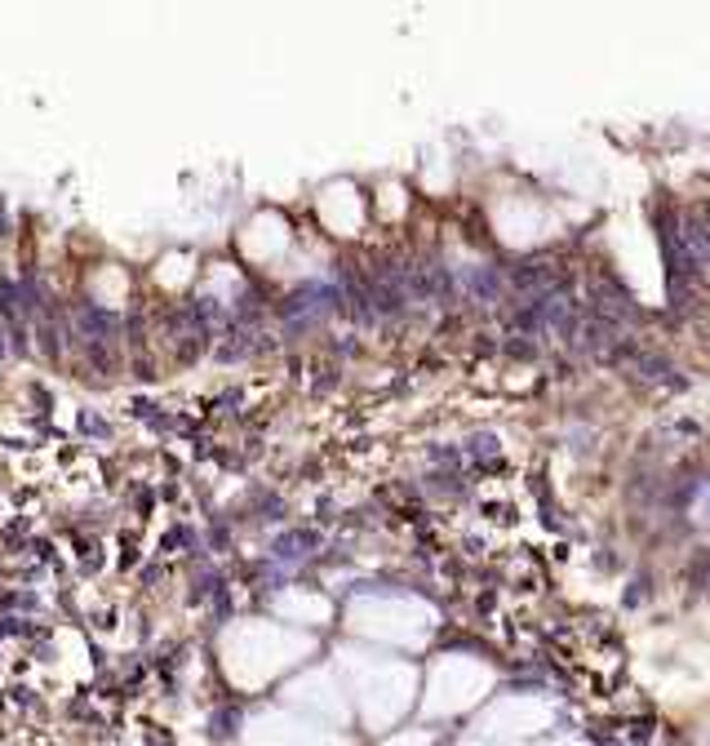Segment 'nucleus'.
I'll return each instance as SVG.
<instances>
[{
  "label": "nucleus",
  "mask_w": 710,
  "mask_h": 746,
  "mask_svg": "<svg viewBox=\"0 0 710 746\" xmlns=\"http://www.w3.org/2000/svg\"><path fill=\"white\" fill-rule=\"evenodd\" d=\"M679 240H684V249H688V258L697 262V271H710V218L706 213H688Z\"/></svg>",
  "instance_id": "f257e3e1"
},
{
  "label": "nucleus",
  "mask_w": 710,
  "mask_h": 746,
  "mask_svg": "<svg viewBox=\"0 0 710 746\" xmlns=\"http://www.w3.org/2000/svg\"><path fill=\"white\" fill-rule=\"evenodd\" d=\"M511 284L528 298H541V294H555V267L550 262H524V267L511 271Z\"/></svg>",
  "instance_id": "f03ea898"
},
{
  "label": "nucleus",
  "mask_w": 710,
  "mask_h": 746,
  "mask_svg": "<svg viewBox=\"0 0 710 746\" xmlns=\"http://www.w3.org/2000/svg\"><path fill=\"white\" fill-rule=\"evenodd\" d=\"M462 289H466V298H475V303H497L507 284H502L497 267H466L462 271Z\"/></svg>",
  "instance_id": "7ed1b4c3"
},
{
  "label": "nucleus",
  "mask_w": 710,
  "mask_h": 746,
  "mask_svg": "<svg viewBox=\"0 0 710 746\" xmlns=\"http://www.w3.org/2000/svg\"><path fill=\"white\" fill-rule=\"evenodd\" d=\"M493 449H497V440H493V436H475V440H471V453H475V458H488Z\"/></svg>",
  "instance_id": "20e7f679"
},
{
  "label": "nucleus",
  "mask_w": 710,
  "mask_h": 746,
  "mask_svg": "<svg viewBox=\"0 0 710 746\" xmlns=\"http://www.w3.org/2000/svg\"><path fill=\"white\" fill-rule=\"evenodd\" d=\"M702 511H706V520H710V493H706V502H702Z\"/></svg>",
  "instance_id": "39448f33"
}]
</instances>
